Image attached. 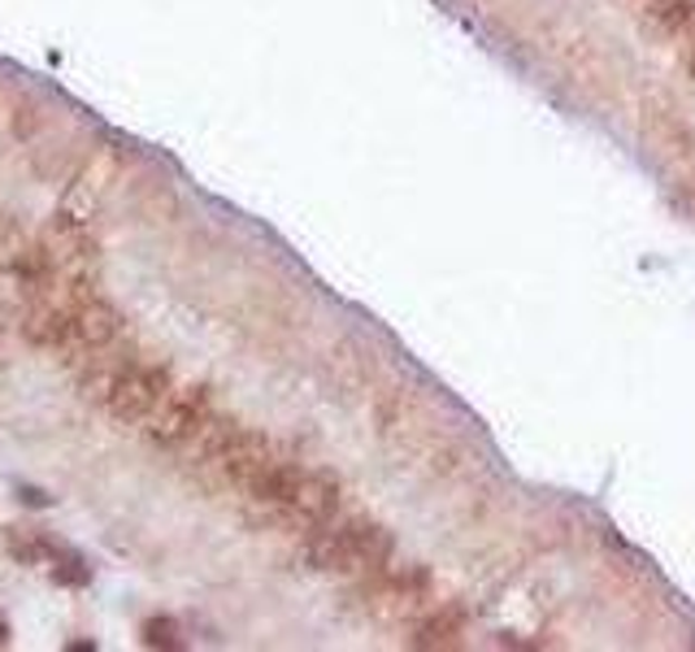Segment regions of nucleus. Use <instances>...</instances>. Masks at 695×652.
Wrapping results in <instances>:
<instances>
[{
  "mask_svg": "<svg viewBox=\"0 0 695 652\" xmlns=\"http://www.w3.org/2000/svg\"><path fill=\"white\" fill-rule=\"evenodd\" d=\"M83 392L100 401L122 422H152L161 404L174 397V374L165 365L131 361V357H97V365L83 374Z\"/></svg>",
  "mask_w": 695,
  "mask_h": 652,
  "instance_id": "nucleus-1",
  "label": "nucleus"
},
{
  "mask_svg": "<svg viewBox=\"0 0 695 652\" xmlns=\"http://www.w3.org/2000/svg\"><path fill=\"white\" fill-rule=\"evenodd\" d=\"M204 427H209V392L192 388V392H174L161 404V413L149 422V435L161 449H179V444L197 440Z\"/></svg>",
  "mask_w": 695,
  "mask_h": 652,
  "instance_id": "nucleus-2",
  "label": "nucleus"
},
{
  "mask_svg": "<svg viewBox=\"0 0 695 652\" xmlns=\"http://www.w3.org/2000/svg\"><path fill=\"white\" fill-rule=\"evenodd\" d=\"M22 231H18V222L9 218V213H0V274H9V265H13V257L22 252Z\"/></svg>",
  "mask_w": 695,
  "mask_h": 652,
  "instance_id": "nucleus-3",
  "label": "nucleus"
},
{
  "mask_svg": "<svg viewBox=\"0 0 695 652\" xmlns=\"http://www.w3.org/2000/svg\"><path fill=\"white\" fill-rule=\"evenodd\" d=\"M144 644L149 649H179L183 640H179V626L170 618H149L144 622Z\"/></svg>",
  "mask_w": 695,
  "mask_h": 652,
  "instance_id": "nucleus-4",
  "label": "nucleus"
},
{
  "mask_svg": "<svg viewBox=\"0 0 695 652\" xmlns=\"http://www.w3.org/2000/svg\"><path fill=\"white\" fill-rule=\"evenodd\" d=\"M22 504H52L44 492H31V488H22Z\"/></svg>",
  "mask_w": 695,
  "mask_h": 652,
  "instance_id": "nucleus-5",
  "label": "nucleus"
},
{
  "mask_svg": "<svg viewBox=\"0 0 695 652\" xmlns=\"http://www.w3.org/2000/svg\"><path fill=\"white\" fill-rule=\"evenodd\" d=\"M4 640H9V626H4V618H0V644H4Z\"/></svg>",
  "mask_w": 695,
  "mask_h": 652,
  "instance_id": "nucleus-6",
  "label": "nucleus"
}]
</instances>
